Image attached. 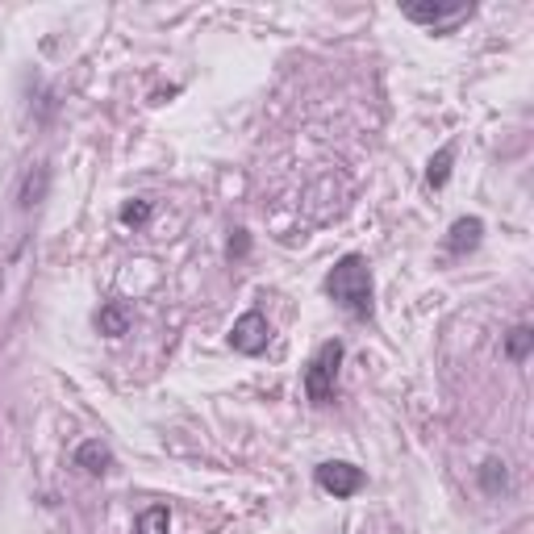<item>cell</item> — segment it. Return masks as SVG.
Returning a JSON list of instances; mask_svg holds the SVG:
<instances>
[{
    "label": "cell",
    "mask_w": 534,
    "mask_h": 534,
    "mask_svg": "<svg viewBox=\"0 0 534 534\" xmlns=\"http://www.w3.org/2000/svg\"><path fill=\"white\" fill-rule=\"evenodd\" d=\"M326 293L351 317H372V267L364 255H343L326 276Z\"/></svg>",
    "instance_id": "obj_1"
},
{
    "label": "cell",
    "mask_w": 534,
    "mask_h": 534,
    "mask_svg": "<svg viewBox=\"0 0 534 534\" xmlns=\"http://www.w3.org/2000/svg\"><path fill=\"white\" fill-rule=\"evenodd\" d=\"M46 189H50V168L46 163H38V168L26 171V180H21V192H17L21 209H34L42 197H46Z\"/></svg>",
    "instance_id": "obj_8"
},
{
    "label": "cell",
    "mask_w": 534,
    "mask_h": 534,
    "mask_svg": "<svg viewBox=\"0 0 534 534\" xmlns=\"http://www.w3.org/2000/svg\"><path fill=\"white\" fill-rule=\"evenodd\" d=\"M267 343H272V326H267V317L259 313V309L242 313L234 326H230V346H234L238 355H263Z\"/></svg>",
    "instance_id": "obj_3"
},
{
    "label": "cell",
    "mask_w": 534,
    "mask_h": 534,
    "mask_svg": "<svg viewBox=\"0 0 534 534\" xmlns=\"http://www.w3.org/2000/svg\"><path fill=\"white\" fill-rule=\"evenodd\" d=\"M317 488H326L330 497H355L364 488V472L355 464H343V459H330V464L317 467Z\"/></svg>",
    "instance_id": "obj_4"
},
{
    "label": "cell",
    "mask_w": 534,
    "mask_h": 534,
    "mask_svg": "<svg viewBox=\"0 0 534 534\" xmlns=\"http://www.w3.org/2000/svg\"><path fill=\"white\" fill-rule=\"evenodd\" d=\"M480 480H485L488 493H497V488H505V464H497V459H488L485 472H480Z\"/></svg>",
    "instance_id": "obj_14"
},
{
    "label": "cell",
    "mask_w": 534,
    "mask_h": 534,
    "mask_svg": "<svg viewBox=\"0 0 534 534\" xmlns=\"http://www.w3.org/2000/svg\"><path fill=\"white\" fill-rule=\"evenodd\" d=\"M480 234H485V221L480 218H459L451 226V234H447V251L451 255H467V251L480 247Z\"/></svg>",
    "instance_id": "obj_6"
},
{
    "label": "cell",
    "mask_w": 534,
    "mask_h": 534,
    "mask_svg": "<svg viewBox=\"0 0 534 534\" xmlns=\"http://www.w3.org/2000/svg\"><path fill=\"white\" fill-rule=\"evenodd\" d=\"M168 526H171L168 505H150V509L139 514V534H168Z\"/></svg>",
    "instance_id": "obj_11"
},
{
    "label": "cell",
    "mask_w": 534,
    "mask_h": 534,
    "mask_svg": "<svg viewBox=\"0 0 534 534\" xmlns=\"http://www.w3.org/2000/svg\"><path fill=\"white\" fill-rule=\"evenodd\" d=\"M338 364H343V343L330 338V343L317 346V355L309 359L305 367V396L313 406H326L334 396V385H338Z\"/></svg>",
    "instance_id": "obj_2"
},
{
    "label": "cell",
    "mask_w": 534,
    "mask_h": 534,
    "mask_svg": "<svg viewBox=\"0 0 534 534\" xmlns=\"http://www.w3.org/2000/svg\"><path fill=\"white\" fill-rule=\"evenodd\" d=\"M451 163H456V147H443L430 159V168H426V184H430V189H443L447 176H451Z\"/></svg>",
    "instance_id": "obj_9"
},
{
    "label": "cell",
    "mask_w": 534,
    "mask_h": 534,
    "mask_svg": "<svg viewBox=\"0 0 534 534\" xmlns=\"http://www.w3.org/2000/svg\"><path fill=\"white\" fill-rule=\"evenodd\" d=\"M97 326L105 330V334H113V338H118V334H126L129 317H126V309H121V305H105V309L97 313Z\"/></svg>",
    "instance_id": "obj_12"
},
{
    "label": "cell",
    "mask_w": 534,
    "mask_h": 534,
    "mask_svg": "<svg viewBox=\"0 0 534 534\" xmlns=\"http://www.w3.org/2000/svg\"><path fill=\"white\" fill-rule=\"evenodd\" d=\"M150 200H129L126 209H121V221H126V226H147V218H150Z\"/></svg>",
    "instance_id": "obj_13"
},
{
    "label": "cell",
    "mask_w": 534,
    "mask_h": 534,
    "mask_svg": "<svg viewBox=\"0 0 534 534\" xmlns=\"http://www.w3.org/2000/svg\"><path fill=\"white\" fill-rule=\"evenodd\" d=\"M76 464L84 467V472H92V476H105L113 467V451L100 443V438H88V443H79Z\"/></svg>",
    "instance_id": "obj_7"
},
{
    "label": "cell",
    "mask_w": 534,
    "mask_h": 534,
    "mask_svg": "<svg viewBox=\"0 0 534 534\" xmlns=\"http://www.w3.org/2000/svg\"><path fill=\"white\" fill-rule=\"evenodd\" d=\"M530 346H534V330L530 326H514L509 330V338H505V355L514 359V364H522V359L530 355Z\"/></svg>",
    "instance_id": "obj_10"
},
{
    "label": "cell",
    "mask_w": 534,
    "mask_h": 534,
    "mask_svg": "<svg viewBox=\"0 0 534 534\" xmlns=\"http://www.w3.org/2000/svg\"><path fill=\"white\" fill-rule=\"evenodd\" d=\"M409 21H417V26H435L438 34L447 30V26H456V21H464L467 13H472V5H406Z\"/></svg>",
    "instance_id": "obj_5"
}]
</instances>
